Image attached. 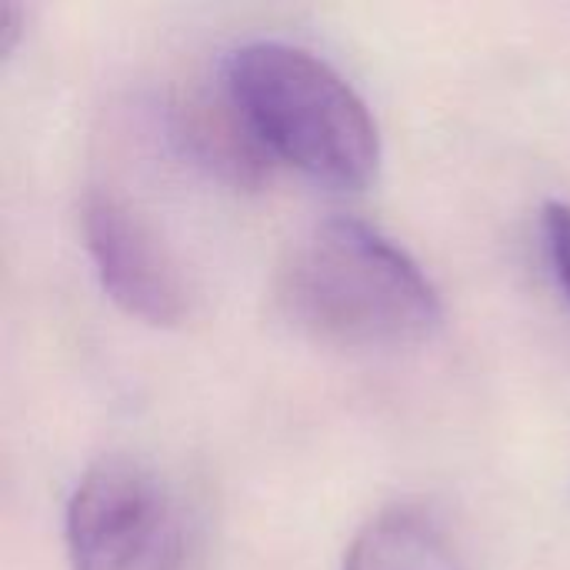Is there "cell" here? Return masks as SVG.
<instances>
[{"mask_svg":"<svg viewBox=\"0 0 570 570\" xmlns=\"http://www.w3.org/2000/svg\"><path fill=\"white\" fill-rule=\"evenodd\" d=\"M287 321L334 347H407L441 327V297L421 264L357 217L314 224L277 277Z\"/></svg>","mask_w":570,"mask_h":570,"instance_id":"obj_1","label":"cell"},{"mask_svg":"<svg viewBox=\"0 0 570 570\" xmlns=\"http://www.w3.org/2000/svg\"><path fill=\"white\" fill-rule=\"evenodd\" d=\"M220 87L271 154L334 190H364L381 167L377 124L361 94L321 57L284 40L227 53Z\"/></svg>","mask_w":570,"mask_h":570,"instance_id":"obj_2","label":"cell"},{"mask_svg":"<svg viewBox=\"0 0 570 570\" xmlns=\"http://www.w3.org/2000/svg\"><path fill=\"white\" fill-rule=\"evenodd\" d=\"M67 551L73 570H180L184 524L154 471L104 458L70 494Z\"/></svg>","mask_w":570,"mask_h":570,"instance_id":"obj_3","label":"cell"},{"mask_svg":"<svg viewBox=\"0 0 570 570\" xmlns=\"http://www.w3.org/2000/svg\"><path fill=\"white\" fill-rule=\"evenodd\" d=\"M83 237L104 294L130 317L150 327H174L187 311L180 271L147 224L124 197L94 190L83 204Z\"/></svg>","mask_w":570,"mask_h":570,"instance_id":"obj_4","label":"cell"},{"mask_svg":"<svg viewBox=\"0 0 570 570\" xmlns=\"http://www.w3.org/2000/svg\"><path fill=\"white\" fill-rule=\"evenodd\" d=\"M170 137L210 177L230 187H257L271 177V154L261 147L227 90H187L170 104Z\"/></svg>","mask_w":570,"mask_h":570,"instance_id":"obj_5","label":"cell"},{"mask_svg":"<svg viewBox=\"0 0 570 570\" xmlns=\"http://www.w3.org/2000/svg\"><path fill=\"white\" fill-rule=\"evenodd\" d=\"M344 570H461L441 521L417 504L374 514L344 554Z\"/></svg>","mask_w":570,"mask_h":570,"instance_id":"obj_6","label":"cell"},{"mask_svg":"<svg viewBox=\"0 0 570 570\" xmlns=\"http://www.w3.org/2000/svg\"><path fill=\"white\" fill-rule=\"evenodd\" d=\"M544 244H548L554 274L570 297V204L554 200L544 207Z\"/></svg>","mask_w":570,"mask_h":570,"instance_id":"obj_7","label":"cell"},{"mask_svg":"<svg viewBox=\"0 0 570 570\" xmlns=\"http://www.w3.org/2000/svg\"><path fill=\"white\" fill-rule=\"evenodd\" d=\"M20 23H23V10L17 3H3L0 7V57L13 53L20 40Z\"/></svg>","mask_w":570,"mask_h":570,"instance_id":"obj_8","label":"cell"}]
</instances>
